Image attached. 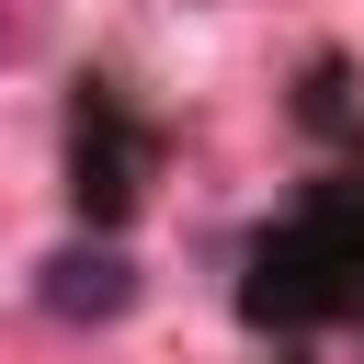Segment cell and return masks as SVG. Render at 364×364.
Here are the masks:
<instances>
[{"mask_svg": "<svg viewBox=\"0 0 364 364\" xmlns=\"http://www.w3.org/2000/svg\"><path fill=\"white\" fill-rule=\"evenodd\" d=\"M34 296H46V318H125L136 262H125V239H68V250L34 262Z\"/></svg>", "mask_w": 364, "mask_h": 364, "instance_id": "obj_1", "label": "cell"}]
</instances>
